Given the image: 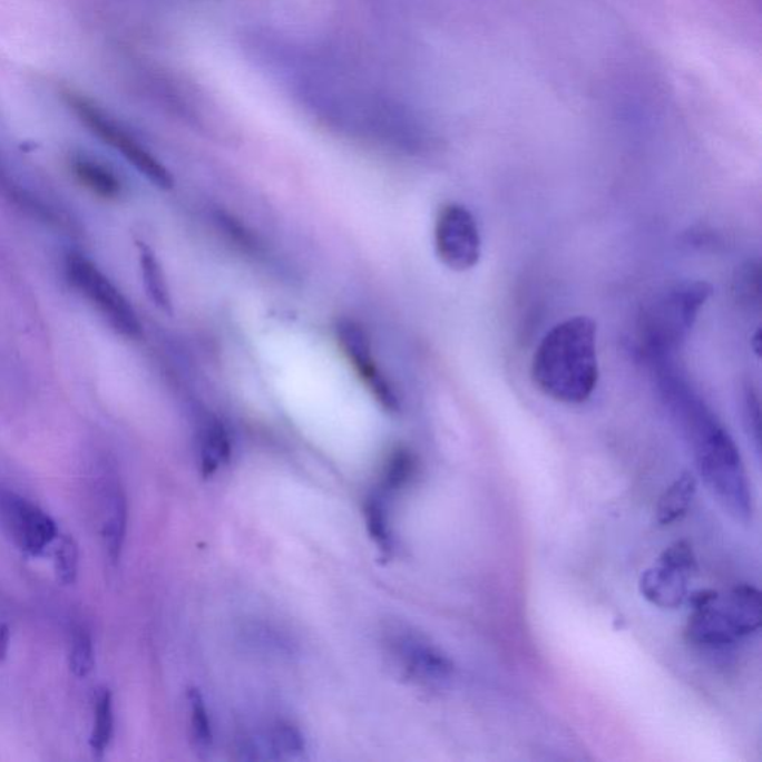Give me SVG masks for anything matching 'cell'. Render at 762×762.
I'll return each mask as SVG.
<instances>
[{"mask_svg": "<svg viewBox=\"0 0 762 762\" xmlns=\"http://www.w3.org/2000/svg\"><path fill=\"white\" fill-rule=\"evenodd\" d=\"M336 340L350 365L356 371L359 379L384 410L397 413L401 410V400L389 377L381 370L374 358L370 335L361 323L343 318L335 325Z\"/></svg>", "mask_w": 762, "mask_h": 762, "instance_id": "obj_8", "label": "cell"}, {"mask_svg": "<svg viewBox=\"0 0 762 762\" xmlns=\"http://www.w3.org/2000/svg\"><path fill=\"white\" fill-rule=\"evenodd\" d=\"M760 265L748 263L740 270L739 279L735 281V295L742 303L751 305L760 301Z\"/></svg>", "mask_w": 762, "mask_h": 762, "instance_id": "obj_25", "label": "cell"}, {"mask_svg": "<svg viewBox=\"0 0 762 762\" xmlns=\"http://www.w3.org/2000/svg\"><path fill=\"white\" fill-rule=\"evenodd\" d=\"M416 473H418V458L413 451L406 447H397L384 465V487L389 490H400L413 480Z\"/></svg>", "mask_w": 762, "mask_h": 762, "instance_id": "obj_19", "label": "cell"}, {"mask_svg": "<svg viewBox=\"0 0 762 762\" xmlns=\"http://www.w3.org/2000/svg\"><path fill=\"white\" fill-rule=\"evenodd\" d=\"M188 704L193 742L196 744L197 751L207 752L212 748V743H214V731H212L209 712H207L205 700H203L201 691H189Z\"/></svg>", "mask_w": 762, "mask_h": 762, "instance_id": "obj_21", "label": "cell"}, {"mask_svg": "<svg viewBox=\"0 0 762 762\" xmlns=\"http://www.w3.org/2000/svg\"><path fill=\"white\" fill-rule=\"evenodd\" d=\"M697 481L690 472H684L658 500L657 521L662 526L673 525L688 512L693 504Z\"/></svg>", "mask_w": 762, "mask_h": 762, "instance_id": "obj_15", "label": "cell"}, {"mask_svg": "<svg viewBox=\"0 0 762 762\" xmlns=\"http://www.w3.org/2000/svg\"><path fill=\"white\" fill-rule=\"evenodd\" d=\"M711 295L712 286L706 282H681L646 305L639 319V339L651 363L672 359Z\"/></svg>", "mask_w": 762, "mask_h": 762, "instance_id": "obj_3", "label": "cell"}, {"mask_svg": "<svg viewBox=\"0 0 762 762\" xmlns=\"http://www.w3.org/2000/svg\"><path fill=\"white\" fill-rule=\"evenodd\" d=\"M363 516H365L368 534L371 535L377 547L383 553H391L393 549L392 527L389 522L387 509L381 504L379 496L367 499L365 505H363Z\"/></svg>", "mask_w": 762, "mask_h": 762, "instance_id": "obj_20", "label": "cell"}, {"mask_svg": "<svg viewBox=\"0 0 762 762\" xmlns=\"http://www.w3.org/2000/svg\"><path fill=\"white\" fill-rule=\"evenodd\" d=\"M114 735V700L113 693L105 686L96 691L95 695V720H92V731L90 744L96 756H104L108 751Z\"/></svg>", "mask_w": 762, "mask_h": 762, "instance_id": "obj_18", "label": "cell"}, {"mask_svg": "<svg viewBox=\"0 0 762 762\" xmlns=\"http://www.w3.org/2000/svg\"><path fill=\"white\" fill-rule=\"evenodd\" d=\"M720 600L722 608L737 631L740 639L760 631L762 602L758 588L749 584H740L726 595H720Z\"/></svg>", "mask_w": 762, "mask_h": 762, "instance_id": "obj_12", "label": "cell"}, {"mask_svg": "<svg viewBox=\"0 0 762 762\" xmlns=\"http://www.w3.org/2000/svg\"><path fill=\"white\" fill-rule=\"evenodd\" d=\"M388 653L409 680L428 688H442L455 676V664L427 637L410 631L388 635Z\"/></svg>", "mask_w": 762, "mask_h": 762, "instance_id": "obj_7", "label": "cell"}, {"mask_svg": "<svg viewBox=\"0 0 762 762\" xmlns=\"http://www.w3.org/2000/svg\"><path fill=\"white\" fill-rule=\"evenodd\" d=\"M139 247V260L141 268V277H144V285L146 294H148L150 301L164 313H173L172 295L170 290H168V283L166 274L162 264L146 243H137Z\"/></svg>", "mask_w": 762, "mask_h": 762, "instance_id": "obj_16", "label": "cell"}, {"mask_svg": "<svg viewBox=\"0 0 762 762\" xmlns=\"http://www.w3.org/2000/svg\"><path fill=\"white\" fill-rule=\"evenodd\" d=\"M744 424H746L749 438L755 444L756 453L760 455V404H758V398L752 389H748L746 393H744Z\"/></svg>", "mask_w": 762, "mask_h": 762, "instance_id": "obj_26", "label": "cell"}, {"mask_svg": "<svg viewBox=\"0 0 762 762\" xmlns=\"http://www.w3.org/2000/svg\"><path fill=\"white\" fill-rule=\"evenodd\" d=\"M694 575L658 558L657 565L642 574L639 588L649 604L662 609H677L688 599V583Z\"/></svg>", "mask_w": 762, "mask_h": 762, "instance_id": "obj_11", "label": "cell"}, {"mask_svg": "<svg viewBox=\"0 0 762 762\" xmlns=\"http://www.w3.org/2000/svg\"><path fill=\"white\" fill-rule=\"evenodd\" d=\"M198 453H201L202 473L205 477L215 476L232 459V438L225 424L214 416H209L202 422L201 431H198Z\"/></svg>", "mask_w": 762, "mask_h": 762, "instance_id": "obj_13", "label": "cell"}, {"mask_svg": "<svg viewBox=\"0 0 762 762\" xmlns=\"http://www.w3.org/2000/svg\"><path fill=\"white\" fill-rule=\"evenodd\" d=\"M531 379L545 397L561 404L590 400L599 381L596 323L587 316L557 323L536 348Z\"/></svg>", "mask_w": 762, "mask_h": 762, "instance_id": "obj_2", "label": "cell"}, {"mask_svg": "<svg viewBox=\"0 0 762 762\" xmlns=\"http://www.w3.org/2000/svg\"><path fill=\"white\" fill-rule=\"evenodd\" d=\"M0 520L17 547L30 556H41L60 538L59 527L43 509L11 491H0Z\"/></svg>", "mask_w": 762, "mask_h": 762, "instance_id": "obj_9", "label": "cell"}, {"mask_svg": "<svg viewBox=\"0 0 762 762\" xmlns=\"http://www.w3.org/2000/svg\"><path fill=\"white\" fill-rule=\"evenodd\" d=\"M72 170L75 177L97 197L113 201L121 196V180L105 164L97 163L86 155H78L72 159Z\"/></svg>", "mask_w": 762, "mask_h": 762, "instance_id": "obj_14", "label": "cell"}, {"mask_svg": "<svg viewBox=\"0 0 762 762\" xmlns=\"http://www.w3.org/2000/svg\"><path fill=\"white\" fill-rule=\"evenodd\" d=\"M66 274L70 285L96 305L118 334L128 340L141 339L144 326L135 309L91 260L74 252L66 260Z\"/></svg>", "mask_w": 762, "mask_h": 762, "instance_id": "obj_5", "label": "cell"}, {"mask_svg": "<svg viewBox=\"0 0 762 762\" xmlns=\"http://www.w3.org/2000/svg\"><path fill=\"white\" fill-rule=\"evenodd\" d=\"M57 579L65 586H72L78 579L79 547L74 536H63L55 551Z\"/></svg>", "mask_w": 762, "mask_h": 762, "instance_id": "obj_24", "label": "cell"}, {"mask_svg": "<svg viewBox=\"0 0 762 762\" xmlns=\"http://www.w3.org/2000/svg\"><path fill=\"white\" fill-rule=\"evenodd\" d=\"M69 666L77 677H87L95 668V648L90 633L84 627H75L70 642Z\"/></svg>", "mask_w": 762, "mask_h": 762, "instance_id": "obj_22", "label": "cell"}, {"mask_svg": "<svg viewBox=\"0 0 762 762\" xmlns=\"http://www.w3.org/2000/svg\"><path fill=\"white\" fill-rule=\"evenodd\" d=\"M433 243L441 263L455 272H468L481 258V236L468 207L446 203L438 211Z\"/></svg>", "mask_w": 762, "mask_h": 762, "instance_id": "obj_6", "label": "cell"}, {"mask_svg": "<svg viewBox=\"0 0 762 762\" xmlns=\"http://www.w3.org/2000/svg\"><path fill=\"white\" fill-rule=\"evenodd\" d=\"M65 99L68 101L69 108L81 119L82 124H86L87 128H90L105 144L117 149L150 184L159 189L173 188L175 179H173L167 167L157 157H154L144 145H140L135 137L118 126L95 101L75 91L65 92Z\"/></svg>", "mask_w": 762, "mask_h": 762, "instance_id": "obj_4", "label": "cell"}, {"mask_svg": "<svg viewBox=\"0 0 762 762\" xmlns=\"http://www.w3.org/2000/svg\"><path fill=\"white\" fill-rule=\"evenodd\" d=\"M128 520L127 499L121 490H115L109 498L108 516L104 522V535L106 551L110 560L118 561L121 557L124 539H126Z\"/></svg>", "mask_w": 762, "mask_h": 762, "instance_id": "obj_17", "label": "cell"}, {"mask_svg": "<svg viewBox=\"0 0 762 762\" xmlns=\"http://www.w3.org/2000/svg\"><path fill=\"white\" fill-rule=\"evenodd\" d=\"M11 646V628L8 624H0V663L6 662Z\"/></svg>", "mask_w": 762, "mask_h": 762, "instance_id": "obj_27", "label": "cell"}, {"mask_svg": "<svg viewBox=\"0 0 762 762\" xmlns=\"http://www.w3.org/2000/svg\"><path fill=\"white\" fill-rule=\"evenodd\" d=\"M693 606L686 624V639L702 649L722 651L737 644L740 636L722 608L716 592H697L688 596Z\"/></svg>", "mask_w": 762, "mask_h": 762, "instance_id": "obj_10", "label": "cell"}, {"mask_svg": "<svg viewBox=\"0 0 762 762\" xmlns=\"http://www.w3.org/2000/svg\"><path fill=\"white\" fill-rule=\"evenodd\" d=\"M7 196L16 203L21 209L28 212L30 216L41 221V223L57 225V227H65L63 218L59 215V212L52 209V207L47 206L46 203L39 201L33 194L28 193L19 186H7Z\"/></svg>", "mask_w": 762, "mask_h": 762, "instance_id": "obj_23", "label": "cell"}, {"mask_svg": "<svg viewBox=\"0 0 762 762\" xmlns=\"http://www.w3.org/2000/svg\"><path fill=\"white\" fill-rule=\"evenodd\" d=\"M671 362L672 359L653 363L657 367L663 400L688 442L695 467L713 498L735 521L746 525L752 521L753 500L739 447L711 407L676 374Z\"/></svg>", "mask_w": 762, "mask_h": 762, "instance_id": "obj_1", "label": "cell"}]
</instances>
